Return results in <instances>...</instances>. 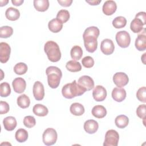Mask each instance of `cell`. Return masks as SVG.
Wrapping results in <instances>:
<instances>
[{
	"label": "cell",
	"instance_id": "cell-1",
	"mask_svg": "<svg viewBox=\"0 0 146 146\" xmlns=\"http://www.w3.org/2000/svg\"><path fill=\"white\" fill-rule=\"evenodd\" d=\"M86 91V90L80 86L75 80L72 83L65 84L62 89V95L66 99H72L80 96Z\"/></svg>",
	"mask_w": 146,
	"mask_h": 146
},
{
	"label": "cell",
	"instance_id": "cell-2",
	"mask_svg": "<svg viewBox=\"0 0 146 146\" xmlns=\"http://www.w3.org/2000/svg\"><path fill=\"white\" fill-rule=\"evenodd\" d=\"M46 73L47 76L48 86L52 88H56L62 77V71L57 67L49 66L46 68Z\"/></svg>",
	"mask_w": 146,
	"mask_h": 146
},
{
	"label": "cell",
	"instance_id": "cell-3",
	"mask_svg": "<svg viewBox=\"0 0 146 146\" xmlns=\"http://www.w3.org/2000/svg\"><path fill=\"white\" fill-rule=\"evenodd\" d=\"M44 50L48 60L51 62H56L60 59L61 52L59 47L54 41H47L44 44Z\"/></svg>",
	"mask_w": 146,
	"mask_h": 146
},
{
	"label": "cell",
	"instance_id": "cell-4",
	"mask_svg": "<svg viewBox=\"0 0 146 146\" xmlns=\"http://www.w3.org/2000/svg\"><path fill=\"white\" fill-rule=\"evenodd\" d=\"M57 138V132L54 128H48L45 129L43 133L42 140L46 145L49 146L55 144Z\"/></svg>",
	"mask_w": 146,
	"mask_h": 146
},
{
	"label": "cell",
	"instance_id": "cell-5",
	"mask_svg": "<svg viewBox=\"0 0 146 146\" xmlns=\"http://www.w3.org/2000/svg\"><path fill=\"white\" fill-rule=\"evenodd\" d=\"M119 139L118 132L114 129H110L105 135L104 146H117Z\"/></svg>",
	"mask_w": 146,
	"mask_h": 146
},
{
	"label": "cell",
	"instance_id": "cell-6",
	"mask_svg": "<svg viewBox=\"0 0 146 146\" xmlns=\"http://www.w3.org/2000/svg\"><path fill=\"white\" fill-rule=\"evenodd\" d=\"M115 38L117 44L121 48H127L130 44V35L126 31L123 30L117 32L116 34Z\"/></svg>",
	"mask_w": 146,
	"mask_h": 146
},
{
	"label": "cell",
	"instance_id": "cell-7",
	"mask_svg": "<svg viewBox=\"0 0 146 146\" xmlns=\"http://www.w3.org/2000/svg\"><path fill=\"white\" fill-rule=\"evenodd\" d=\"M83 38L86 50L91 53L95 52L98 47L97 38L93 36H84Z\"/></svg>",
	"mask_w": 146,
	"mask_h": 146
},
{
	"label": "cell",
	"instance_id": "cell-8",
	"mask_svg": "<svg viewBox=\"0 0 146 146\" xmlns=\"http://www.w3.org/2000/svg\"><path fill=\"white\" fill-rule=\"evenodd\" d=\"M113 82L117 87L120 88L128 84L129 78L128 75L124 72H116L113 76Z\"/></svg>",
	"mask_w": 146,
	"mask_h": 146
},
{
	"label": "cell",
	"instance_id": "cell-9",
	"mask_svg": "<svg viewBox=\"0 0 146 146\" xmlns=\"http://www.w3.org/2000/svg\"><path fill=\"white\" fill-rule=\"evenodd\" d=\"M11 48L6 42L0 43V62L2 63H6L10 58Z\"/></svg>",
	"mask_w": 146,
	"mask_h": 146
},
{
	"label": "cell",
	"instance_id": "cell-10",
	"mask_svg": "<svg viewBox=\"0 0 146 146\" xmlns=\"http://www.w3.org/2000/svg\"><path fill=\"white\" fill-rule=\"evenodd\" d=\"M33 93L34 98L38 101L42 100L44 96V89L43 84L39 82L36 81L34 83L33 87Z\"/></svg>",
	"mask_w": 146,
	"mask_h": 146
},
{
	"label": "cell",
	"instance_id": "cell-11",
	"mask_svg": "<svg viewBox=\"0 0 146 146\" xmlns=\"http://www.w3.org/2000/svg\"><path fill=\"white\" fill-rule=\"evenodd\" d=\"M115 49V46L113 41L110 39H103L100 44L101 51L105 55H109L112 54Z\"/></svg>",
	"mask_w": 146,
	"mask_h": 146
},
{
	"label": "cell",
	"instance_id": "cell-12",
	"mask_svg": "<svg viewBox=\"0 0 146 146\" xmlns=\"http://www.w3.org/2000/svg\"><path fill=\"white\" fill-rule=\"evenodd\" d=\"M92 96L95 100L97 102L103 101L107 97V91L103 86L98 85L92 91Z\"/></svg>",
	"mask_w": 146,
	"mask_h": 146
},
{
	"label": "cell",
	"instance_id": "cell-13",
	"mask_svg": "<svg viewBox=\"0 0 146 146\" xmlns=\"http://www.w3.org/2000/svg\"><path fill=\"white\" fill-rule=\"evenodd\" d=\"M80 86L83 87L86 91L91 90L94 87V82L89 76L83 75L80 76L77 82Z\"/></svg>",
	"mask_w": 146,
	"mask_h": 146
},
{
	"label": "cell",
	"instance_id": "cell-14",
	"mask_svg": "<svg viewBox=\"0 0 146 146\" xmlns=\"http://www.w3.org/2000/svg\"><path fill=\"white\" fill-rule=\"evenodd\" d=\"M14 91L18 94L23 93L26 87V82L24 79L21 77L16 78L12 82Z\"/></svg>",
	"mask_w": 146,
	"mask_h": 146
},
{
	"label": "cell",
	"instance_id": "cell-15",
	"mask_svg": "<svg viewBox=\"0 0 146 146\" xmlns=\"http://www.w3.org/2000/svg\"><path fill=\"white\" fill-rule=\"evenodd\" d=\"M117 5L114 1L109 0L106 1L103 5L102 10L103 13L106 15H112L116 10Z\"/></svg>",
	"mask_w": 146,
	"mask_h": 146
},
{
	"label": "cell",
	"instance_id": "cell-16",
	"mask_svg": "<svg viewBox=\"0 0 146 146\" xmlns=\"http://www.w3.org/2000/svg\"><path fill=\"white\" fill-rule=\"evenodd\" d=\"M126 95V91L124 88L115 87L112 90V97L116 102H121L125 99Z\"/></svg>",
	"mask_w": 146,
	"mask_h": 146
},
{
	"label": "cell",
	"instance_id": "cell-17",
	"mask_svg": "<svg viewBox=\"0 0 146 146\" xmlns=\"http://www.w3.org/2000/svg\"><path fill=\"white\" fill-rule=\"evenodd\" d=\"M99 128L98 122L93 119L86 121L84 123V129L85 131L89 134L95 133Z\"/></svg>",
	"mask_w": 146,
	"mask_h": 146
},
{
	"label": "cell",
	"instance_id": "cell-18",
	"mask_svg": "<svg viewBox=\"0 0 146 146\" xmlns=\"http://www.w3.org/2000/svg\"><path fill=\"white\" fill-rule=\"evenodd\" d=\"M135 47L137 50L142 51L146 49V36L145 30L143 34H139L135 40Z\"/></svg>",
	"mask_w": 146,
	"mask_h": 146
},
{
	"label": "cell",
	"instance_id": "cell-19",
	"mask_svg": "<svg viewBox=\"0 0 146 146\" xmlns=\"http://www.w3.org/2000/svg\"><path fill=\"white\" fill-rule=\"evenodd\" d=\"M3 124L6 130L11 131L14 130L17 125V122L15 118L13 116H7L3 120Z\"/></svg>",
	"mask_w": 146,
	"mask_h": 146
},
{
	"label": "cell",
	"instance_id": "cell-20",
	"mask_svg": "<svg viewBox=\"0 0 146 146\" xmlns=\"http://www.w3.org/2000/svg\"><path fill=\"white\" fill-rule=\"evenodd\" d=\"M48 27L51 32L56 33L62 29L63 23L57 18H54L49 21Z\"/></svg>",
	"mask_w": 146,
	"mask_h": 146
},
{
	"label": "cell",
	"instance_id": "cell-21",
	"mask_svg": "<svg viewBox=\"0 0 146 146\" xmlns=\"http://www.w3.org/2000/svg\"><path fill=\"white\" fill-rule=\"evenodd\" d=\"M145 25V23L141 20L135 17L131 22L130 28L134 33H139L144 29L143 26Z\"/></svg>",
	"mask_w": 146,
	"mask_h": 146
},
{
	"label": "cell",
	"instance_id": "cell-22",
	"mask_svg": "<svg viewBox=\"0 0 146 146\" xmlns=\"http://www.w3.org/2000/svg\"><path fill=\"white\" fill-rule=\"evenodd\" d=\"M5 16L7 19L11 21H14L18 19L19 18L20 12L17 9L10 7L6 10Z\"/></svg>",
	"mask_w": 146,
	"mask_h": 146
},
{
	"label": "cell",
	"instance_id": "cell-23",
	"mask_svg": "<svg viewBox=\"0 0 146 146\" xmlns=\"http://www.w3.org/2000/svg\"><path fill=\"white\" fill-rule=\"evenodd\" d=\"M92 115L98 119H102L107 115V110L106 108L102 105H96L94 106L91 111Z\"/></svg>",
	"mask_w": 146,
	"mask_h": 146
},
{
	"label": "cell",
	"instance_id": "cell-24",
	"mask_svg": "<svg viewBox=\"0 0 146 146\" xmlns=\"http://www.w3.org/2000/svg\"><path fill=\"white\" fill-rule=\"evenodd\" d=\"M35 9L40 12L46 11L49 7V1L48 0H34L33 2Z\"/></svg>",
	"mask_w": 146,
	"mask_h": 146
},
{
	"label": "cell",
	"instance_id": "cell-25",
	"mask_svg": "<svg viewBox=\"0 0 146 146\" xmlns=\"http://www.w3.org/2000/svg\"><path fill=\"white\" fill-rule=\"evenodd\" d=\"M70 111L74 115L81 116L84 113L85 110L82 104L79 103H74L71 105Z\"/></svg>",
	"mask_w": 146,
	"mask_h": 146
},
{
	"label": "cell",
	"instance_id": "cell-26",
	"mask_svg": "<svg viewBox=\"0 0 146 146\" xmlns=\"http://www.w3.org/2000/svg\"><path fill=\"white\" fill-rule=\"evenodd\" d=\"M33 113L38 116H45L48 114V108L41 104H36L33 108Z\"/></svg>",
	"mask_w": 146,
	"mask_h": 146
},
{
	"label": "cell",
	"instance_id": "cell-27",
	"mask_svg": "<svg viewBox=\"0 0 146 146\" xmlns=\"http://www.w3.org/2000/svg\"><path fill=\"white\" fill-rule=\"evenodd\" d=\"M115 123L118 128H124L129 123V119L124 115H120L116 116L115 119Z\"/></svg>",
	"mask_w": 146,
	"mask_h": 146
},
{
	"label": "cell",
	"instance_id": "cell-28",
	"mask_svg": "<svg viewBox=\"0 0 146 146\" xmlns=\"http://www.w3.org/2000/svg\"><path fill=\"white\" fill-rule=\"evenodd\" d=\"M66 67L68 71L72 72H79L82 70L81 64L74 60L67 62L66 64Z\"/></svg>",
	"mask_w": 146,
	"mask_h": 146
},
{
	"label": "cell",
	"instance_id": "cell-29",
	"mask_svg": "<svg viewBox=\"0 0 146 146\" xmlns=\"http://www.w3.org/2000/svg\"><path fill=\"white\" fill-rule=\"evenodd\" d=\"M30 100L28 96L26 94H22L19 96L17 98V104L21 108L25 109L29 107Z\"/></svg>",
	"mask_w": 146,
	"mask_h": 146
},
{
	"label": "cell",
	"instance_id": "cell-30",
	"mask_svg": "<svg viewBox=\"0 0 146 146\" xmlns=\"http://www.w3.org/2000/svg\"><path fill=\"white\" fill-rule=\"evenodd\" d=\"M29 134L27 131L23 128L18 129L15 134L16 140L19 143H23L26 141L27 140Z\"/></svg>",
	"mask_w": 146,
	"mask_h": 146
},
{
	"label": "cell",
	"instance_id": "cell-31",
	"mask_svg": "<svg viewBox=\"0 0 146 146\" xmlns=\"http://www.w3.org/2000/svg\"><path fill=\"white\" fill-rule=\"evenodd\" d=\"M70 55L71 58L74 60H78L82 57L83 50L80 46L77 45L74 46L71 50Z\"/></svg>",
	"mask_w": 146,
	"mask_h": 146
},
{
	"label": "cell",
	"instance_id": "cell-32",
	"mask_svg": "<svg viewBox=\"0 0 146 146\" xmlns=\"http://www.w3.org/2000/svg\"><path fill=\"white\" fill-rule=\"evenodd\" d=\"M127 24V19L125 17L119 16L114 18L112 21V25L116 29H121L124 27Z\"/></svg>",
	"mask_w": 146,
	"mask_h": 146
},
{
	"label": "cell",
	"instance_id": "cell-33",
	"mask_svg": "<svg viewBox=\"0 0 146 146\" xmlns=\"http://www.w3.org/2000/svg\"><path fill=\"white\" fill-rule=\"evenodd\" d=\"M100 34V31L99 29L96 26H90L87 27L84 31L83 36H93L96 38H98Z\"/></svg>",
	"mask_w": 146,
	"mask_h": 146
},
{
	"label": "cell",
	"instance_id": "cell-34",
	"mask_svg": "<svg viewBox=\"0 0 146 146\" xmlns=\"http://www.w3.org/2000/svg\"><path fill=\"white\" fill-rule=\"evenodd\" d=\"M28 67L26 64L23 62L18 63L14 67V71L17 75H23L27 71Z\"/></svg>",
	"mask_w": 146,
	"mask_h": 146
},
{
	"label": "cell",
	"instance_id": "cell-35",
	"mask_svg": "<svg viewBox=\"0 0 146 146\" xmlns=\"http://www.w3.org/2000/svg\"><path fill=\"white\" fill-rule=\"evenodd\" d=\"M13 29L11 27L8 26H2L0 28V37L1 38H7L12 35Z\"/></svg>",
	"mask_w": 146,
	"mask_h": 146
},
{
	"label": "cell",
	"instance_id": "cell-36",
	"mask_svg": "<svg viewBox=\"0 0 146 146\" xmlns=\"http://www.w3.org/2000/svg\"><path fill=\"white\" fill-rule=\"evenodd\" d=\"M70 13L67 10H59L56 15V18L60 21L63 23L67 22L70 19Z\"/></svg>",
	"mask_w": 146,
	"mask_h": 146
},
{
	"label": "cell",
	"instance_id": "cell-37",
	"mask_svg": "<svg viewBox=\"0 0 146 146\" xmlns=\"http://www.w3.org/2000/svg\"><path fill=\"white\" fill-rule=\"evenodd\" d=\"M11 93L10 84L7 82L1 83L0 84V95L1 97H7Z\"/></svg>",
	"mask_w": 146,
	"mask_h": 146
},
{
	"label": "cell",
	"instance_id": "cell-38",
	"mask_svg": "<svg viewBox=\"0 0 146 146\" xmlns=\"http://www.w3.org/2000/svg\"><path fill=\"white\" fill-rule=\"evenodd\" d=\"M36 120L33 116H26L23 119V124L25 127L31 128L35 125Z\"/></svg>",
	"mask_w": 146,
	"mask_h": 146
},
{
	"label": "cell",
	"instance_id": "cell-39",
	"mask_svg": "<svg viewBox=\"0 0 146 146\" xmlns=\"http://www.w3.org/2000/svg\"><path fill=\"white\" fill-rule=\"evenodd\" d=\"M136 98L143 103L146 102V88L145 87L140 88L136 92Z\"/></svg>",
	"mask_w": 146,
	"mask_h": 146
},
{
	"label": "cell",
	"instance_id": "cell-40",
	"mask_svg": "<svg viewBox=\"0 0 146 146\" xmlns=\"http://www.w3.org/2000/svg\"><path fill=\"white\" fill-rule=\"evenodd\" d=\"M82 65L86 68H91L94 65V60L90 56H86L82 59Z\"/></svg>",
	"mask_w": 146,
	"mask_h": 146
},
{
	"label": "cell",
	"instance_id": "cell-41",
	"mask_svg": "<svg viewBox=\"0 0 146 146\" xmlns=\"http://www.w3.org/2000/svg\"><path fill=\"white\" fill-rule=\"evenodd\" d=\"M145 104L140 105L136 109V115L141 119H145Z\"/></svg>",
	"mask_w": 146,
	"mask_h": 146
},
{
	"label": "cell",
	"instance_id": "cell-42",
	"mask_svg": "<svg viewBox=\"0 0 146 146\" xmlns=\"http://www.w3.org/2000/svg\"><path fill=\"white\" fill-rule=\"evenodd\" d=\"M10 110L9 105L6 102H0V113L1 115L5 114L9 112Z\"/></svg>",
	"mask_w": 146,
	"mask_h": 146
},
{
	"label": "cell",
	"instance_id": "cell-43",
	"mask_svg": "<svg viewBox=\"0 0 146 146\" xmlns=\"http://www.w3.org/2000/svg\"><path fill=\"white\" fill-rule=\"evenodd\" d=\"M135 17L140 19L144 23H146V13H145V12H144V11L139 12L137 14H136Z\"/></svg>",
	"mask_w": 146,
	"mask_h": 146
},
{
	"label": "cell",
	"instance_id": "cell-44",
	"mask_svg": "<svg viewBox=\"0 0 146 146\" xmlns=\"http://www.w3.org/2000/svg\"><path fill=\"white\" fill-rule=\"evenodd\" d=\"M58 2L63 7H68L72 3V0H58Z\"/></svg>",
	"mask_w": 146,
	"mask_h": 146
},
{
	"label": "cell",
	"instance_id": "cell-45",
	"mask_svg": "<svg viewBox=\"0 0 146 146\" xmlns=\"http://www.w3.org/2000/svg\"><path fill=\"white\" fill-rule=\"evenodd\" d=\"M101 0H91V1H88L86 0V2L88 3H89L90 5H98L101 2Z\"/></svg>",
	"mask_w": 146,
	"mask_h": 146
},
{
	"label": "cell",
	"instance_id": "cell-46",
	"mask_svg": "<svg viewBox=\"0 0 146 146\" xmlns=\"http://www.w3.org/2000/svg\"><path fill=\"white\" fill-rule=\"evenodd\" d=\"M23 0H12L11 1V2L15 6H20L23 3Z\"/></svg>",
	"mask_w": 146,
	"mask_h": 146
},
{
	"label": "cell",
	"instance_id": "cell-47",
	"mask_svg": "<svg viewBox=\"0 0 146 146\" xmlns=\"http://www.w3.org/2000/svg\"><path fill=\"white\" fill-rule=\"evenodd\" d=\"M9 2L8 0H1L0 1V6L2 7L3 6H5L7 5V3Z\"/></svg>",
	"mask_w": 146,
	"mask_h": 146
}]
</instances>
